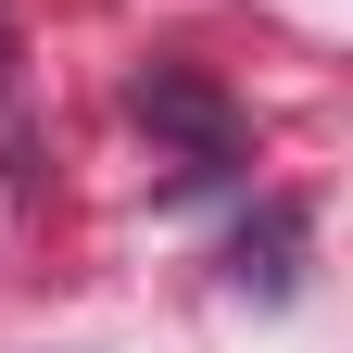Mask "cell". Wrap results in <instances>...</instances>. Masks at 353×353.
I'll return each instance as SVG.
<instances>
[{"instance_id": "6da1fadb", "label": "cell", "mask_w": 353, "mask_h": 353, "mask_svg": "<svg viewBox=\"0 0 353 353\" xmlns=\"http://www.w3.org/2000/svg\"><path fill=\"white\" fill-rule=\"evenodd\" d=\"M139 126H164V139H190L202 164H228V139H240V126H228V101H214V88H190V76H139Z\"/></svg>"}, {"instance_id": "7a4b0ae2", "label": "cell", "mask_w": 353, "mask_h": 353, "mask_svg": "<svg viewBox=\"0 0 353 353\" xmlns=\"http://www.w3.org/2000/svg\"><path fill=\"white\" fill-rule=\"evenodd\" d=\"M0 51H13V26H0Z\"/></svg>"}]
</instances>
